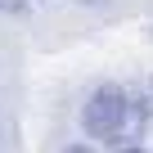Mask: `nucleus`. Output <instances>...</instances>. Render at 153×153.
<instances>
[{"label": "nucleus", "instance_id": "obj_1", "mask_svg": "<svg viewBox=\"0 0 153 153\" xmlns=\"http://www.w3.org/2000/svg\"><path fill=\"white\" fill-rule=\"evenodd\" d=\"M81 126H86L90 140H104V144L122 149V144H131V140L144 135V126H149V104H144L140 95H131V90H122V86L108 81V86H99V90L86 99Z\"/></svg>", "mask_w": 153, "mask_h": 153}, {"label": "nucleus", "instance_id": "obj_2", "mask_svg": "<svg viewBox=\"0 0 153 153\" xmlns=\"http://www.w3.org/2000/svg\"><path fill=\"white\" fill-rule=\"evenodd\" d=\"M27 0H0V14H23Z\"/></svg>", "mask_w": 153, "mask_h": 153}, {"label": "nucleus", "instance_id": "obj_3", "mask_svg": "<svg viewBox=\"0 0 153 153\" xmlns=\"http://www.w3.org/2000/svg\"><path fill=\"white\" fill-rule=\"evenodd\" d=\"M63 153H95V149H86V144H72V149H63Z\"/></svg>", "mask_w": 153, "mask_h": 153}, {"label": "nucleus", "instance_id": "obj_4", "mask_svg": "<svg viewBox=\"0 0 153 153\" xmlns=\"http://www.w3.org/2000/svg\"><path fill=\"white\" fill-rule=\"evenodd\" d=\"M117 153H140V149H135V144H122V149H117Z\"/></svg>", "mask_w": 153, "mask_h": 153}, {"label": "nucleus", "instance_id": "obj_5", "mask_svg": "<svg viewBox=\"0 0 153 153\" xmlns=\"http://www.w3.org/2000/svg\"><path fill=\"white\" fill-rule=\"evenodd\" d=\"M86 5H99V0H86Z\"/></svg>", "mask_w": 153, "mask_h": 153}]
</instances>
